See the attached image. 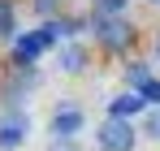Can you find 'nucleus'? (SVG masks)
<instances>
[{"instance_id":"nucleus-9","label":"nucleus","mask_w":160,"mask_h":151,"mask_svg":"<svg viewBox=\"0 0 160 151\" xmlns=\"http://www.w3.org/2000/svg\"><path fill=\"white\" fill-rule=\"evenodd\" d=\"M0 39H18V22H13V0H0Z\"/></svg>"},{"instance_id":"nucleus-1","label":"nucleus","mask_w":160,"mask_h":151,"mask_svg":"<svg viewBox=\"0 0 160 151\" xmlns=\"http://www.w3.org/2000/svg\"><path fill=\"white\" fill-rule=\"evenodd\" d=\"M91 35H95V43L108 56H126L138 43V26L130 17H100V13H91Z\"/></svg>"},{"instance_id":"nucleus-13","label":"nucleus","mask_w":160,"mask_h":151,"mask_svg":"<svg viewBox=\"0 0 160 151\" xmlns=\"http://www.w3.org/2000/svg\"><path fill=\"white\" fill-rule=\"evenodd\" d=\"M138 95H143V100H147L152 108H156V104H160V78H152V82H147V86H143Z\"/></svg>"},{"instance_id":"nucleus-6","label":"nucleus","mask_w":160,"mask_h":151,"mask_svg":"<svg viewBox=\"0 0 160 151\" xmlns=\"http://www.w3.org/2000/svg\"><path fill=\"white\" fill-rule=\"evenodd\" d=\"M43 52H48V48H43V39H39L35 30H26V35L13 39V65H18V69H35V61H39Z\"/></svg>"},{"instance_id":"nucleus-5","label":"nucleus","mask_w":160,"mask_h":151,"mask_svg":"<svg viewBox=\"0 0 160 151\" xmlns=\"http://www.w3.org/2000/svg\"><path fill=\"white\" fill-rule=\"evenodd\" d=\"M147 108H152V104L143 100L138 91H121V95H112V100H108V112H104V117H117V121H138V117H147Z\"/></svg>"},{"instance_id":"nucleus-15","label":"nucleus","mask_w":160,"mask_h":151,"mask_svg":"<svg viewBox=\"0 0 160 151\" xmlns=\"http://www.w3.org/2000/svg\"><path fill=\"white\" fill-rule=\"evenodd\" d=\"M156 61H160V30H156Z\"/></svg>"},{"instance_id":"nucleus-4","label":"nucleus","mask_w":160,"mask_h":151,"mask_svg":"<svg viewBox=\"0 0 160 151\" xmlns=\"http://www.w3.org/2000/svg\"><path fill=\"white\" fill-rule=\"evenodd\" d=\"M82 125H87V112H82L78 104H61L52 117H48V134L52 138H78Z\"/></svg>"},{"instance_id":"nucleus-8","label":"nucleus","mask_w":160,"mask_h":151,"mask_svg":"<svg viewBox=\"0 0 160 151\" xmlns=\"http://www.w3.org/2000/svg\"><path fill=\"white\" fill-rule=\"evenodd\" d=\"M147 82H152V65L147 61H130L126 65V91H143Z\"/></svg>"},{"instance_id":"nucleus-12","label":"nucleus","mask_w":160,"mask_h":151,"mask_svg":"<svg viewBox=\"0 0 160 151\" xmlns=\"http://www.w3.org/2000/svg\"><path fill=\"white\" fill-rule=\"evenodd\" d=\"M30 9H35L43 22H52V17H56V9H61V0H30Z\"/></svg>"},{"instance_id":"nucleus-14","label":"nucleus","mask_w":160,"mask_h":151,"mask_svg":"<svg viewBox=\"0 0 160 151\" xmlns=\"http://www.w3.org/2000/svg\"><path fill=\"white\" fill-rule=\"evenodd\" d=\"M48 151H82V143H78V138H52Z\"/></svg>"},{"instance_id":"nucleus-3","label":"nucleus","mask_w":160,"mask_h":151,"mask_svg":"<svg viewBox=\"0 0 160 151\" xmlns=\"http://www.w3.org/2000/svg\"><path fill=\"white\" fill-rule=\"evenodd\" d=\"M95 143H100V151H134L138 147V125H134V121L104 117L100 129H95Z\"/></svg>"},{"instance_id":"nucleus-10","label":"nucleus","mask_w":160,"mask_h":151,"mask_svg":"<svg viewBox=\"0 0 160 151\" xmlns=\"http://www.w3.org/2000/svg\"><path fill=\"white\" fill-rule=\"evenodd\" d=\"M95 9L91 13H100V17H126V9H130V0H91Z\"/></svg>"},{"instance_id":"nucleus-11","label":"nucleus","mask_w":160,"mask_h":151,"mask_svg":"<svg viewBox=\"0 0 160 151\" xmlns=\"http://www.w3.org/2000/svg\"><path fill=\"white\" fill-rule=\"evenodd\" d=\"M143 134L160 143V108H147V117H143Z\"/></svg>"},{"instance_id":"nucleus-2","label":"nucleus","mask_w":160,"mask_h":151,"mask_svg":"<svg viewBox=\"0 0 160 151\" xmlns=\"http://www.w3.org/2000/svg\"><path fill=\"white\" fill-rule=\"evenodd\" d=\"M30 138V112L22 104H4L0 112V151H22Z\"/></svg>"},{"instance_id":"nucleus-16","label":"nucleus","mask_w":160,"mask_h":151,"mask_svg":"<svg viewBox=\"0 0 160 151\" xmlns=\"http://www.w3.org/2000/svg\"><path fill=\"white\" fill-rule=\"evenodd\" d=\"M147 4H160V0H147Z\"/></svg>"},{"instance_id":"nucleus-7","label":"nucleus","mask_w":160,"mask_h":151,"mask_svg":"<svg viewBox=\"0 0 160 151\" xmlns=\"http://www.w3.org/2000/svg\"><path fill=\"white\" fill-rule=\"evenodd\" d=\"M56 61H61V69H65V74H87L91 52L82 48V43H74V39H69V43H61V48H56Z\"/></svg>"}]
</instances>
